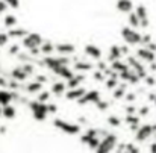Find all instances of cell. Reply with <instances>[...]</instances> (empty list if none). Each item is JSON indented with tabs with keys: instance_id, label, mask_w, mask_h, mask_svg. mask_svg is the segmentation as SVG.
Instances as JSON below:
<instances>
[{
	"instance_id": "1",
	"label": "cell",
	"mask_w": 156,
	"mask_h": 153,
	"mask_svg": "<svg viewBox=\"0 0 156 153\" xmlns=\"http://www.w3.org/2000/svg\"><path fill=\"white\" fill-rule=\"evenodd\" d=\"M53 126L59 130H62L64 133H68V135H77L80 132V126L76 124V123H70V121H65L62 118H55L53 120Z\"/></svg>"
},
{
	"instance_id": "2",
	"label": "cell",
	"mask_w": 156,
	"mask_h": 153,
	"mask_svg": "<svg viewBox=\"0 0 156 153\" xmlns=\"http://www.w3.org/2000/svg\"><path fill=\"white\" fill-rule=\"evenodd\" d=\"M29 108L32 111V115L37 121H44L47 118V103H41L38 100H34V102H29Z\"/></svg>"
},
{
	"instance_id": "3",
	"label": "cell",
	"mask_w": 156,
	"mask_h": 153,
	"mask_svg": "<svg viewBox=\"0 0 156 153\" xmlns=\"http://www.w3.org/2000/svg\"><path fill=\"white\" fill-rule=\"evenodd\" d=\"M115 146H117V135L106 133L103 137V140H100V143L96 149V153H111Z\"/></svg>"
},
{
	"instance_id": "4",
	"label": "cell",
	"mask_w": 156,
	"mask_h": 153,
	"mask_svg": "<svg viewBox=\"0 0 156 153\" xmlns=\"http://www.w3.org/2000/svg\"><path fill=\"white\" fill-rule=\"evenodd\" d=\"M121 38H123L124 43L129 44V46L141 44V34L136 32L135 29L129 27V26H124V27L121 29Z\"/></svg>"
},
{
	"instance_id": "5",
	"label": "cell",
	"mask_w": 156,
	"mask_h": 153,
	"mask_svg": "<svg viewBox=\"0 0 156 153\" xmlns=\"http://www.w3.org/2000/svg\"><path fill=\"white\" fill-rule=\"evenodd\" d=\"M80 143L87 144V146H88V149L96 150V149H97V146H99V143H100L99 130H96V129H88V130H87V133L80 137Z\"/></svg>"
},
{
	"instance_id": "6",
	"label": "cell",
	"mask_w": 156,
	"mask_h": 153,
	"mask_svg": "<svg viewBox=\"0 0 156 153\" xmlns=\"http://www.w3.org/2000/svg\"><path fill=\"white\" fill-rule=\"evenodd\" d=\"M21 44H23V47L27 49V50L37 49V47H40V46L43 44V37H41L40 34H37V32H30V34H27L24 38H21Z\"/></svg>"
},
{
	"instance_id": "7",
	"label": "cell",
	"mask_w": 156,
	"mask_h": 153,
	"mask_svg": "<svg viewBox=\"0 0 156 153\" xmlns=\"http://www.w3.org/2000/svg\"><path fill=\"white\" fill-rule=\"evenodd\" d=\"M127 62L130 64L133 73H135L140 79H144V77L147 76V70H146V67L141 64V61H140L136 56H127Z\"/></svg>"
},
{
	"instance_id": "8",
	"label": "cell",
	"mask_w": 156,
	"mask_h": 153,
	"mask_svg": "<svg viewBox=\"0 0 156 153\" xmlns=\"http://www.w3.org/2000/svg\"><path fill=\"white\" fill-rule=\"evenodd\" d=\"M156 132V124L152 126V124H143L136 129V133H135V140L136 141H146L147 138L152 137V133Z\"/></svg>"
},
{
	"instance_id": "9",
	"label": "cell",
	"mask_w": 156,
	"mask_h": 153,
	"mask_svg": "<svg viewBox=\"0 0 156 153\" xmlns=\"http://www.w3.org/2000/svg\"><path fill=\"white\" fill-rule=\"evenodd\" d=\"M135 15L138 17L140 20V27H149L150 21H149V12H147V8L144 5H138L136 9H135Z\"/></svg>"
},
{
	"instance_id": "10",
	"label": "cell",
	"mask_w": 156,
	"mask_h": 153,
	"mask_svg": "<svg viewBox=\"0 0 156 153\" xmlns=\"http://www.w3.org/2000/svg\"><path fill=\"white\" fill-rule=\"evenodd\" d=\"M100 100V93L97 91V90H93V91H87L79 100H77V103L79 105H87V103H96Z\"/></svg>"
},
{
	"instance_id": "11",
	"label": "cell",
	"mask_w": 156,
	"mask_h": 153,
	"mask_svg": "<svg viewBox=\"0 0 156 153\" xmlns=\"http://www.w3.org/2000/svg\"><path fill=\"white\" fill-rule=\"evenodd\" d=\"M136 58H138L140 61H144V62L152 64V62L156 61V53L152 50H149V49H146V47H143V49H138V50H136Z\"/></svg>"
},
{
	"instance_id": "12",
	"label": "cell",
	"mask_w": 156,
	"mask_h": 153,
	"mask_svg": "<svg viewBox=\"0 0 156 153\" xmlns=\"http://www.w3.org/2000/svg\"><path fill=\"white\" fill-rule=\"evenodd\" d=\"M55 52H58L62 56H68L76 52V47L70 43H59V44H55Z\"/></svg>"
},
{
	"instance_id": "13",
	"label": "cell",
	"mask_w": 156,
	"mask_h": 153,
	"mask_svg": "<svg viewBox=\"0 0 156 153\" xmlns=\"http://www.w3.org/2000/svg\"><path fill=\"white\" fill-rule=\"evenodd\" d=\"M87 93V90L83 88V87H77V88H73V90H68L67 91V94H65V97L68 99V100H73V102H77L83 94Z\"/></svg>"
},
{
	"instance_id": "14",
	"label": "cell",
	"mask_w": 156,
	"mask_h": 153,
	"mask_svg": "<svg viewBox=\"0 0 156 153\" xmlns=\"http://www.w3.org/2000/svg\"><path fill=\"white\" fill-rule=\"evenodd\" d=\"M85 53H87V56H90L93 59H97V61H100V58H102V50L96 44H87L85 46Z\"/></svg>"
},
{
	"instance_id": "15",
	"label": "cell",
	"mask_w": 156,
	"mask_h": 153,
	"mask_svg": "<svg viewBox=\"0 0 156 153\" xmlns=\"http://www.w3.org/2000/svg\"><path fill=\"white\" fill-rule=\"evenodd\" d=\"M85 80V76L83 74H73L68 80H67V88L68 90H73V88H77V87H80V84Z\"/></svg>"
},
{
	"instance_id": "16",
	"label": "cell",
	"mask_w": 156,
	"mask_h": 153,
	"mask_svg": "<svg viewBox=\"0 0 156 153\" xmlns=\"http://www.w3.org/2000/svg\"><path fill=\"white\" fill-rule=\"evenodd\" d=\"M117 9L123 14H129L133 11V2L132 0H117Z\"/></svg>"
},
{
	"instance_id": "17",
	"label": "cell",
	"mask_w": 156,
	"mask_h": 153,
	"mask_svg": "<svg viewBox=\"0 0 156 153\" xmlns=\"http://www.w3.org/2000/svg\"><path fill=\"white\" fill-rule=\"evenodd\" d=\"M27 34H29V32H27L26 29H23V27H12V29H9L8 37H9V40H11V38L18 40V38H24Z\"/></svg>"
},
{
	"instance_id": "18",
	"label": "cell",
	"mask_w": 156,
	"mask_h": 153,
	"mask_svg": "<svg viewBox=\"0 0 156 153\" xmlns=\"http://www.w3.org/2000/svg\"><path fill=\"white\" fill-rule=\"evenodd\" d=\"M12 100H14V93L6 91V90H0V106L11 105Z\"/></svg>"
},
{
	"instance_id": "19",
	"label": "cell",
	"mask_w": 156,
	"mask_h": 153,
	"mask_svg": "<svg viewBox=\"0 0 156 153\" xmlns=\"http://www.w3.org/2000/svg\"><path fill=\"white\" fill-rule=\"evenodd\" d=\"M120 76H121L123 80H126V82H129V84H138V80H140V77H138L133 71H130V70H126V71L120 73Z\"/></svg>"
},
{
	"instance_id": "20",
	"label": "cell",
	"mask_w": 156,
	"mask_h": 153,
	"mask_svg": "<svg viewBox=\"0 0 156 153\" xmlns=\"http://www.w3.org/2000/svg\"><path fill=\"white\" fill-rule=\"evenodd\" d=\"M40 52L44 56H50L53 52H55V44H53L52 41H43V44L40 46Z\"/></svg>"
},
{
	"instance_id": "21",
	"label": "cell",
	"mask_w": 156,
	"mask_h": 153,
	"mask_svg": "<svg viewBox=\"0 0 156 153\" xmlns=\"http://www.w3.org/2000/svg\"><path fill=\"white\" fill-rule=\"evenodd\" d=\"M65 90H67V87H65L64 82H55L52 85V88H50V93L56 94V96H62L65 93Z\"/></svg>"
},
{
	"instance_id": "22",
	"label": "cell",
	"mask_w": 156,
	"mask_h": 153,
	"mask_svg": "<svg viewBox=\"0 0 156 153\" xmlns=\"http://www.w3.org/2000/svg\"><path fill=\"white\" fill-rule=\"evenodd\" d=\"M121 56H123V55H121V50H120V46H111L109 56H108L111 62H112V61H118Z\"/></svg>"
},
{
	"instance_id": "23",
	"label": "cell",
	"mask_w": 156,
	"mask_h": 153,
	"mask_svg": "<svg viewBox=\"0 0 156 153\" xmlns=\"http://www.w3.org/2000/svg\"><path fill=\"white\" fill-rule=\"evenodd\" d=\"M2 117L8 118V120H12L15 117V108L11 106V105H6L2 108Z\"/></svg>"
},
{
	"instance_id": "24",
	"label": "cell",
	"mask_w": 156,
	"mask_h": 153,
	"mask_svg": "<svg viewBox=\"0 0 156 153\" xmlns=\"http://www.w3.org/2000/svg\"><path fill=\"white\" fill-rule=\"evenodd\" d=\"M41 90H43V84H40V82H37V80H34V82L27 84V87H26V91H27L29 94H35V93H40Z\"/></svg>"
},
{
	"instance_id": "25",
	"label": "cell",
	"mask_w": 156,
	"mask_h": 153,
	"mask_svg": "<svg viewBox=\"0 0 156 153\" xmlns=\"http://www.w3.org/2000/svg\"><path fill=\"white\" fill-rule=\"evenodd\" d=\"M74 70H77V71H90V70H93V64L91 62H83V61H77L76 64H74V67H73Z\"/></svg>"
},
{
	"instance_id": "26",
	"label": "cell",
	"mask_w": 156,
	"mask_h": 153,
	"mask_svg": "<svg viewBox=\"0 0 156 153\" xmlns=\"http://www.w3.org/2000/svg\"><path fill=\"white\" fill-rule=\"evenodd\" d=\"M111 70H112V71H120V73H123V71L129 70V65H126L124 62H121V61L118 59V61H112Z\"/></svg>"
},
{
	"instance_id": "27",
	"label": "cell",
	"mask_w": 156,
	"mask_h": 153,
	"mask_svg": "<svg viewBox=\"0 0 156 153\" xmlns=\"http://www.w3.org/2000/svg\"><path fill=\"white\" fill-rule=\"evenodd\" d=\"M127 24H129V27H132V29H138V27H140V20H138V17L135 15V12H133V11H132V12H129Z\"/></svg>"
},
{
	"instance_id": "28",
	"label": "cell",
	"mask_w": 156,
	"mask_h": 153,
	"mask_svg": "<svg viewBox=\"0 0 156 153\" xmlns=\"http://www.w3.org/2000/svg\"><path fill=\"white\" fill-rule=\"evenodd\" d=\"M11 76H12L15 80H26V77H27V74L23 71V68H21V67L14 68V70H12V73H11Z\"/></svg>"
},
{
	"instance_id": "29",
	"label": "cell",
	"mask_w": 156,
	"mask_h": 153,
	"mask_svg": "<svg viewBox=\"0 0 156 153\" xmlns=\"http://www.w3.org/2000/svg\"><path fill=\"white\" fill-rule=\"evenodd\" d=\"M3 23H5V26H6V27L12 29V27H15V26H17V17H15V15H12V14H8V15H5Z\"/></svg>"
},
{
	"instance_id": "30",
	"label": "cell",
	"mask_w": 156,
	"mask_h": 153,
	"mask_svg": "<svg viewBox=\"0 0 156 153\" xmlns=\"http://www.w3.org/2000/svg\"><path fill=\"white\" fill-rule=\"evenodd\" d=\"M50 96H52L50 91H41V93L38 94V102H41V103L49 102V100H50Z\"/></svg>"
},
{
	"instance_id": "31",
	"label": "cell",
	"mask_w": 156,
	"mask_h": 153,
	"mask_svg": "<svg viewBox=\"0 0 156 153\" xmlns=\"http://www.w3.org/2000/svg\"><path fill=\"white\" fill-rule=\"evenodd\" d=\"M108 123H109V126H112V127H118V126H121V120H120L118 117H115V115L108 117Z\"/></svg>"
},
{
	"instance_id": "32",
	"label": "cell",
	"mask_w": 156,
	"mask_h": 153,
	"mask_svg": "<svg viewBox=\"0 0 156 153\" xmlns=\"http://www.w3.org/2000/svg\"><path fill=\"white\" fill-rule=\"evenodd\" d=\"M124 93H126V85H121V87L115 88V91H114V97H115V99H121V97L124 96Z\"/></svg>"
},
{
	"instance_id": "33",
	"label": "cell",
	"mask_w": 156,
	"mask_h": 153,
	"mask_svg": "<svg viewBox=\"0 0 156 153\" xmlns=\"http://www.w3.org/2000/svg\"><path fill=\"white\" fill-rule=\"evenodd\" d=\"M124 149H126V150H124L126 153H140V149H138L135 144H130V143H129V144H126V146H124Z\"/></svg>"
},
{
	"instance_id": "34",
	"label": "cell",
	"mask_w": 156,
	"mask_h": 153,
	"mask_svg": "<svg viewBox=\"0 0 156 153\" xmlns=\"http://www.w3.org/2000/svg\"><path fill=\"white\" fill-rule=\"evenodd\" d=\"M21 68H23V71H24L27 76H29V74H32V73L35 71V68H34V67H32L29 62H24V64L21 65Z\"/></svg>"
},
{
	"instance_id": "35",
	"label": "cell",
	"mask_w": 156,
	"mask_h": 153,
	"mask_svg": "<svg viewBox=\"0 0 156 153\" xmlns=\"http://www.w3.org/2000/svg\"><path fill=\"white\" fill-rule=\"evenodd\" d=\"M6 5H8V8H12V9H18V6H20V0H3Z\"/></svg>"
},
{
	"instance_id": "36",
	"label": "cell",
	"mask_w": 156,
	"mask_h": 153,
	"mask_svg": "<svg viewBox=\"0 0 156 153\" xmlns=\"http://www.w3.org/2000/svg\"><path fill=\"white\" fill-rule=\"evenodd\" d=\"M8 41H9L8 34H6V32H0V47L6 46V44H8Z\"/></svg>"
},
{
	"instance_id": "37",
	"label": "cell",
	"mask_w": 156,
	"mask_h": 153,
	"mask_svg": "<svg viewBox=\"0 0 156 153\" xmlns=\"http://www.w3.org/2000/svg\"><path fill=\"white\" fill-rule=\"evenodd\" d=\"M152 41V35H149V34H141V44H144V46H147L149 43Z\"/></svg>"
},
{
	"instance_id": "38",
	"label": "cell",
	"mask_w": 156,
	"mask_h": 153,
	"mask_svg": "<svg viewBox=\"0 0 156 153\" xmlns=\"http://www.w3.org/2000/svg\"><path fill=\"white\" fill-rule=\"evenodd\" d=\"M144 80H146V84L150 85V87H152V85H156V79L153 76H149V74H147V76L144 77Z\"/></svg>"
},
{
	"instance_id": "39",
	"label": "cell",
	"mask_w": 156,
	"mask_h": 153,
	"mask_svg": "<svg viewBox=\"0 0 156 153\" xmlns=\"http://www.w3.org/2000/svg\"><path fill=\"white\" fill-rule=\"evenodd\" d=\"M47 111H49V114H56L58 106H56L55 103H49V105H47Z\"/></svg>"
},
{
	"instance_id": "40",
	"label": "cell",
	"mask_w": 156,
	"mask_h": 153,
	"mask_svg": "<svg viewBox=\"0 0 156 153\" xmlns=\"http://www.w3.org/2000/svg\"><path fill=\"white\" fill-rule=\"evenodd\" d=\"M103 76H105V74L102 73V71H96V73H94V79H96L97 82H102V80H105Z\"/></svg>"
},
{
	"instance_id": "41",
	"label": "cell",
	"mask_w": 156,
	"mask_h": 153,
	"mask_svg": "<svg viewBox=\"0 0 156 153\" xmlns=\"http://www.w3.org/2000/svg\"><path fill=\"white\" fill-rule=\"evenodd\" d=\"M96 105H97V108H99L100 111H105V109H108V106H109V105H108L106 102H102V100H99V102L96 103Z\"/></svg>"
},
{
	"instance_id": "42",
	"label": "cell",
	"mask_w": 156,
	"mask_h": 153,
	"mask_svg": "<svg viewBox=\"0 0 156 153\" xmlns=\"http://www.w3.org/2000/svg\"><path fill=\"white\" fill-rule=\"evenodd\" d=\"M9 53H11V55L20 53V46H17V44H15V46H11V47H9Z\"/></svg>"
},
{
	"instance_id": "43",
	"label": "cell",
	"mask_w": 156,
	"mask_h": 153,
	"mask_svg": "<svg viewBox=\"0 0 156 153\" xmlns=\"http://www.w3.org/2000/svg\"><path fill=\"white\" fill-rule=\"evenodd\" d=\"M37 82H40V84H46V82H47V76H44V74H38V76H37Z\"/></svg>"
},
{
	"instance_id": "44",
	"label": "cell",
	"mask_w": 156,
	"mask_h": 153,
	"mask_svg": "<svg viewBox=\"0 0 156 153\" xmlns=\"http://www.w3.org/2000/svg\"><path fill=\"white\" fill-rule=\"evenodd\" d=\"M6 9H8V5H6L3 0H0V14H3Z\"/></svg>"
},
{
	"instance_id": "45",
	"label": "cell",
	"mask_w": 156,
	"mask_h": 153,
	"mask_svg": "<svg viewBox=\"0 0 156 153\" xmlns=\"http://www.w3.org/2000/svg\"><path fill=\"white\" fill-rule=\"evenodd\" d=\"M140 114H141V115H147V114H149V108H147V106H143V108L140 109Z\"/></svg>"
},
{
	"instance_id": "46",
	"label": "cell",
	"mask_w": 156,
	"mask_h": 153,
	"mask_svg": "<svg viewBox=\"0 0 156 153\" xmlns=\"http://www.w3.org/2000/svg\"><path fill=\"white\" fill-rule=\"evenodd\" d=\"M97 65H99V70H100V71H105V70H106V64H105L103 61H99Z\"/></svg>"
},
{
	"instance_id": "47",
	"label": "cell",
	"mask_w": 156,
	"mask_h": 153,
	"mask_svg": "<svg viewBox=\"0 0 156 153\" xmlns=\"http://www.w3.org/2000/svg\"><path fill=\"white\" fill-rule=\"evenodd\" d=\"M150 153H156V143H153L150 146Z\"/></svg>"
},
{
	"instance_id": "48",
	"label": "cell",
	"mask_w": 156,
	"mask_h": 153,
	"mask_svg": "<svg viewBox=\"0 0 156 153\" xmlns=\"http://www.w3.org/2000/svg\"><path fill=\"white\" fill-rule=\"evenodd\" d=\"M127 100H135V94H127Z\"/></svg>"
},
{
	"instance_id": "49",
	"label": "cell",
	"mask_w": 156,
	"mask_h": 153,
	"mask_svg": "<svg viewBox=\"0 0 156 153\" xmlns=\"http://www.w3.org/2000/svg\"><path fill=\"white\" fill-rule=\"evenodd\" d=\"M150 70H152V71H156V62H152V64H150Z\"/></svg>"
},
{
	"instance_id": "50",
	"label": "cell",
	"mask_w": 156,
	"mask_h": 153,
	"mask_svg": "<svg viewBox=\"0 0 156 153\" xmlns=\"http://www.w3.org/2000/svg\"><path fill=\"white\" fill-rule=\"evenodd\" d=\"M133 112H135V108H132V106L127 108V114H133Z\"/></svg>"
},
{
	"instance_id": "51",
	"label": "cell",
	"mask_w": 156,
	"mask_h": 153,
	"mask_svg": "<svg viewBox=\"0 0 156 153\" xmlns=\"http://www.w3.org/2000/svg\"><path fill=\"white\" fill-rule=\"evenodd\" d=\"M6 132V127H0V133H5Z\"/></svg>"
},
{
	"instance_id": "52",
	"label": "cell",
	"mask_w": 156,
	"mask_h": 153,
	"mask_svg": "<svg viewBox=\"0 0 156 153\" xmlns=\"http://www.w3.org/2000/svg\"><path fill=\"white\" fill-rule=\"evenodd\" d=\"M0 117H2V108H0Z\"/></svg>"
}]
</instances>
